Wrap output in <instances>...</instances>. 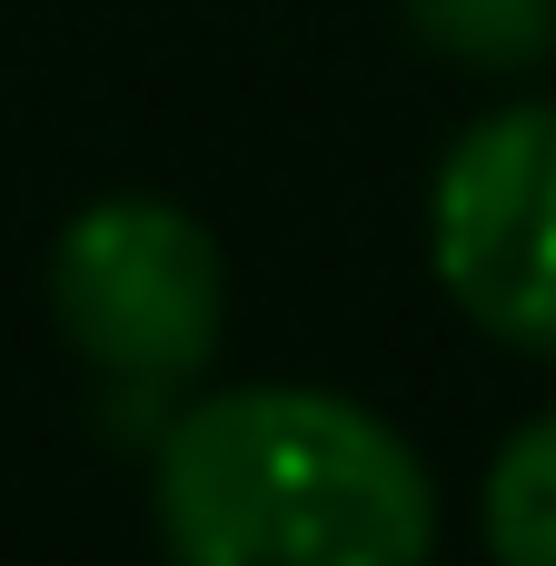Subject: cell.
Returning <instances> with one entry per match:
<instances>
[{
  "label": "cell",
  "mask_w": 556,
  "mask_h": 566,
  "mask_svg": "<svg viewBox=\"0 0 556 566\" xmlns=\"http://www.w3.org/2000/svg\"><path fill=\"white\" fill-rule=\"evenodd\" d=\"M487 547L507 566H556V418H527L487 468Z\"/></svg>",
  "instance_id": "obj_5"
},
{
  "label": "cell",
  "mask_w": 556,
  "mask_h": 566,
  "mask_svg": "<svg viewBox=\"0 0 556 566\" xmlns=\"http://www.w3.org/2000/svg\"><path fill=\"white\" fill-rule=\"evenodd\" d=\"M428 249L487 338L556 358V99H517L458 129L428 199Z\"/></svg>",
  "instance_id": "obj_3"
},
{
  "label": "cell",
  "mask_w": 556,
  "mask_h": 566,
  "mask_svg": "<svg viewBox=\"0 0 556 566\" xmlns=\"http://www.w3.org/2000/svg\"><path fill=\"white\" fill-rule=\"evenodd\" d=\"M50 318L119 398H169L219 358L229 259L169 199H90L50 249Z\"/></svg>",
  "instance_id": "obj_2"
},
{
  "label": "cell",
  "mask_w": 556,
  "mask_h": 566,
  "mask_svg": "<svg viewBox=\"0 0 556 566\" xmlns=\"http://www.w3.org/2000/svg\"><path fill=\"white\" fill-rule=\"evenodd\" d=\"M159 537L189 566H418L438 488L358 398L219 388L159 438Z\"/></svg>",
  "instance_id": "obj_1"
},
{
  "label": "cell",
  "mask_w": 556,
  "mask_h": 566,
  "mask_svg": "<svg viewBox=\"0 0 556 566\" xmlns=\"http://www.w3.org/2000/svg\"><path fill=\"white\" fill-rule=\"evenodd\" d=\"M398 10L458 70H537L556 50V0H398Z\"/></svg>",
  "instance_id": "obj_4"
}]
</instances>
